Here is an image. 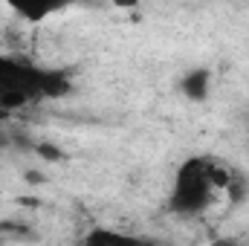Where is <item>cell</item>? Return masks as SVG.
Masks as SVG:
<instances>
[{
  "label": "cell",
  "mask_w": 249,
  "mask_h": 246,
  "mask_svg": "<svg viewBox=\"0 0 249 246\" xmlns=\"http://www.w3.org/2000/svg\"><path fill=\"white\" fill-rule=\"evenodd\" d=\"M70 90H72V78L67 70L41 67L20 55H0V110L3 113L41 105L47 99H64Z\"/></svg>",
  "instance_id": "cell-1"
},
{
  "label": "cell",
  "mask_w": 249,
  "mask_h": 246,
  "mask_svg": "<svg viewBox=\"0 0 249 246\" xmlns=\"http://www.w3.org/2000/svg\"><path fill=\"white\" fill-rule=\"evenodd\" d=\"M235 168H229L223 159L194 154L186 157L171 180L168 191V211L177 217H200L214 206V197L226 191Z\"/></svg>",
  "instance_id": "cell-2"
},
{
  "label": "cell",
  "mask_w": 249,
  "mask_h": 246,
  "mask_svg": "<svg viewBox=\"0 0 249 246\" xmlns=\"http://www.w3.org/2000/svg\"><path fill=\"white\" fill-rule=\"evenodd\" d=\"M3 3L20 20H26V23H44L47 18L58 15V12L81 3V0H3Z\"/></svg>",
  "instance_id": "cell-3"
},
{
  "label": "cell",
  "mask_w": 249,
  "mask_h": 246,
  "mask_svg": "<svg viewBox=\"0 0 249 246\" xmlns=\"http://www.w3.org/2000/svg\"><path fill=\"white\" fill-rule=\"evenodd\" d=\"M212 84H214V75H212L209 67H191V70H186L180 75V81H177L180 93L186 96L188 102H194V105H203L212 96Z\"/></svg>",
  "instance_id": "cell-4"
},
{
  "label": "cell",
  "mask_w": 249,
  "mask_h": 246,
  "mask_svg": "<svg viewBox=\"0 0 249 246\" xmlns=\"http://www.w3.org/2000/svg\"><path fill=\"white\" fill-rule=\"evenodd\" d=\"M84 244H102V241H127L124 232H113V229H105V226H93L84 238Z\"/></svg>",
  "instance_id": "cell-5"
},
{
  "label": "cell",
  "mask_w": 249,
  "mask_h": 246,
  "mask_svg": "<svg viewBox=\"0 0 249 246\" xmlns=\"http://www.w3.org/2000/svg\"><path fill=\"white\" fill-rule=\"evenodd\" d=\"M110 3H113L116 9H139L145 0H110Z\"/></svg>",
  "instance_id": "cell-6"
}]
</instances>
